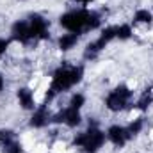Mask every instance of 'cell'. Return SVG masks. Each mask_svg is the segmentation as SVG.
<instances>
[{"label": "cell", "mask_w": 153, "mask_h": 153, "mask_svg": "<svg viewBox=\"0 0 153 153\" xmlns=\"http://www.w3.org/2000/svg\"><path fill=\"white\" fill-rule=\"evenodd\" d=\"M105 137H107V143H111L114 148H125L128 144V141H132V135L128 134L126 126L119 125V123H112L107 126Z\"/></svg>", "instance_id": "2"}, {"label": "cell", "mask_w": 153, "mask_h": 153, "mask_svg": "<svg viewBox=\"0 0 153 153\" xmlns=\"http://www.w3.org/2000/svg\"><path fill=\"white\" fill-rule=\"evenodd\" d=\"M80 39H82L80 34L64 32V34H61L59 38L55 39V48H57L59 52H62V53H68V52H71L73 48H76V45L80 43Z\"/></svg>", "instance_id": "5"}, {"label": "cell", "mask_w": 153, "mask_h": 153, "mask_svg": "<svg viewBox=\"0 0 153 153\" xmlns=\"http://www.w3.org/2000/svg\"><path fill=\"white\" fill-rule=\"evenodd\" d=\"M20 2H25V0H20Z\"/></svg>", "instance_id": "13"}, {"label": "cell", "mask_w": 153, "mask_h": 153, "mask_svg": "<svg viewBox=\"0 0 153 153\" xmlns=\"http://www.w3.org/2000/svg\"><path fill=\"white\" fill-rule=\"evenodd\" d=\"M9 38L16 43H22V45H29V43H34L32 39V32H30V23L29 20H16L11 29H9Z\"/></svg>", "instance_id": "3"}, {"label": "cell", "mask_w": 153, "mask_h": 153, "mask_svg": "<svg viewBox=\"0 0 153 153\" xmlns=\"http://www.w3.org/2000/svg\"><path fill=\"white\" fill-rule=\"evenodd\" d=\"M16 100H18V105L22 111L25 112H32L36 111V107L39 105L38 98H36V91L30 87V85H20L16 89Z\"/></svg>", "instance_id": "4"}, {"label": "cell", "mask_w": 153, "mask_h": 153, "mask_svg": "<svg viewBox=\"0 0 153 153\" xmlns=\"http://www.w3.org/2000/svg\"><path fill=\"white\" fill-rule=\"evenodd\" d=\"M89 7H73L61 14L59 25L64 29V32H75V34H87V20H89Z\"/></svg>", "instance_id": "1"}, {"label": "cell", "mask_w": 153, "mask_h": 153, "mask_svg": "<svg viewBox=\"0 0 153 153\" xmlns=\"http://www.w3.org/2000/svg\"><path fill=\"white\" fill-rule=\"evenodd\" d=\"M0 141H2V130H0Z\"/></svg>", "instance_id": "12"}, {"label": "cell", "mask_w": 153, "mask_h": 153, "mask_svg": "<svg viewBox=\"0 0 153 153\" xmlns=\"http://www.w3.org/2000/svg\"><path fill=\"white\" fill-rule=\"evenodd\" d=\"M134 38V25L128 22L116 23V39L117 41H128Z\"/></svg>", "instance_id": "7"}, {"label": "cell", "mask_w": 153, "mask_h": 153, "mask_svg": "<svg viewBox=\"0 0 153 153\" xmlns=\"http://www.w3.org/2000/svg\"><path fill=\"white\" fill-rule=\"evenodd\" d=\"M73 2H76V4H78V7H89L94 0H73Z\"/></svg>", "instance_id": "11"}, {"label": "cell", "mask_w": 153, "mask_h": 153, "mask_svg": "<svg viewBox=\"0 0 153 153\" xmlns=\"http://www.w3.org/2000/svg\"><path fill=\"white\" fill-rule=\"evenodd\" d=\"M5 85H7V78H5V75L0 71V94L5 91Z\"/></svg>", "instance_id": "10"}, {"label": "cell", "mask_w": 153, "mask_h": 153, "mask_svg": "<svg viewBox=\"0 0 153 153\" xmlns=\"http://www.w3.org/2000/svg\"><path fill=\"white\" fill-rule=\"evenodd\" d=\"M66 105H68V107H73V109H78V111H82V109L87 105V96H85L84 93H80V91H73V93H70Z\"/></svg>", "instance_id": "8"}, {"label": "cell", "mask_w": 153, "mask_h": 153, "mask_svg": "<svg viewBox=\"0 0 153 153\" xmlns=\"http://www.w3.org/2000/svg\"><path fill=\"white\" fill-rule=\"evenodd\" d=\"M9 46H11V38H0V61L7 55Z\"/></svg>", "instance_id": "9"}, {"label": "cell", "mask_w": 153, "mask_h": 153, "mask_svg": "<svg viewBox=\"0 0 153 153\" xmlns=\"http://www.w3.org/2000/svg\"><path fill=\"white\" fill-rule=\"evenodd\" d=\"M132 22H134V25H139V27H152L153 25V11H150L148 7H137L134 11Z\"/></svg>", "instance_id": "6"}]
</instances>
